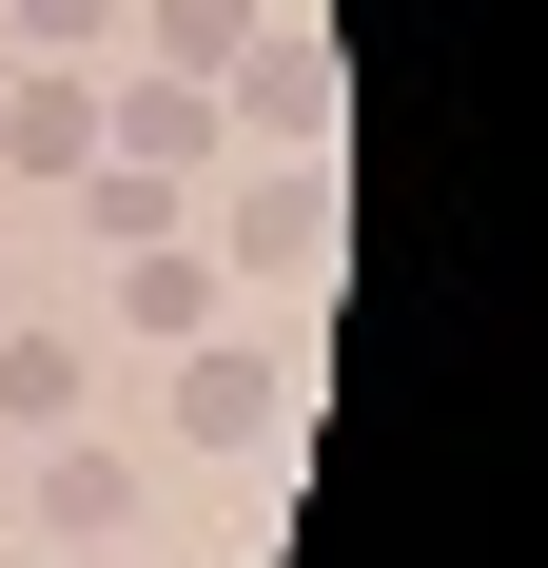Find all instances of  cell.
Here are the masks:
<instances>
[{
    "mask_svg": "<svg viewBox=\"0 0 548 568\" xmlns=\"http://www.w3.org/2000/svg\"><path fill=\"white\" fill-rule=\"evenodd\" d=\"M138 490H158V470L118 452V432H59V452H40V529H79V549H99V529H138Z\"/></svg>",
    "mask_w": 548,
    "mask_h": 568,
    "instance_id": "1",
    "label": "cell"
},
{
    "mask_svg": "<svg viewBox=\"0 0 548 568\" xmlns=\"http://www.w3.org/2000/svg\"><path fill=\"white\" fill-rule=\"evenodd\" d=\"M118 20H138V0H20V40H40V59H99Z\"/></svg>",
    "mask_w": 548,
    "mask_h": 568,
    "instance_id": "8",
    "label": "cell"
},
{
    "mask_svg": "<svg viewBox=\"0 0 548 568\" xmlns=\"http://www.w3.org/2000/svg\"><path fill=\"white\" fill-rule=\"evenodd\" d=\"M255 412H274V373H255V353H196V373H176V432H196V452H235Z\"/></svg>",
    "mask_w": 548,
    "mask_h": 568,
    "instance_id": "3",
    "label": "cell"
},
{
    "mask_svg": "<svg viewBox=\"0 0 548 568\" xmlns=\"http://www.w3.org/2000/svg\"><path fill=\"white\" fill-rule=\"evenodd\" d=\"M235 79H255V118H274V138H314V118H333V59H314V40H255Z\"/></svg>",
    "mask_w": 548,
    "mask_h": 568,
    "instance_id": "5",
    "label": "cell"
},
{
    "mask_svg": "<svg viewBox=\"0 0 548 568\" xmlns=\"http://www.w3.org/2000/svg\"><path fill=\"white\" fill-rule=\"evenodd\" d=\"M138 20H158L176 79H235V59H255V0H138Z\"/></svg>",
    "mask_w": 548,
    "mask_h": 568,
    "instance_id": "4",
    "label": "cell"
},
{
    "mask_svg": "<svg viewBox=\"0 0 548 568\" xmlns=\"http://www.w3.org/2000/svg\"><path fill=\"white\" fill-rule=\"evenodd\" d=\"M0 294H20V275H0Z\"/></svg>",
    "mask_w": 548,
    "mask_h": 568,
    "instance_id": "9",
    "label": "cell"
},
{
    "mask_svg": "<svg viewBox=\"0 0 548 568\" xmlns=\"http://www.w3.org/2000/svg\"><path fill=\"white\" fill-rule=\"evenodd\" d=\"M0 412L59 432V412H79V353H59V334H0Z\"/></svg>",
    "mask_w": 548,
    "mask_h": 568,
    "instance_id": "6",
    "label": "cell"
},
{
    "mask_svg": "<svg viewBox=\"0 0 548 568\" xmlns=\"http://www.w3.org/2000/svg\"><path fill=\"white\" fill-rule=\"evenodd\" d=\"M0 158L20 176H99V99H79V79H20V99H0Z\"/></svg>",
    "mask_w": 548,
    "mask_h": 568,
    "instance_id": "2",
    "label": "cell"
},
{
    "mask_svg": "<svg viewBox=\"0 0 548 568\" xmlns=\"http://www.w3.org/2000/svg\"><path fill=\"white\" fill-rule=\"evenodd\" d=\"M118 314H138V334H196V314H216V275H196V255H138V275H118Z\"/></svg>",
    "mask_w": 548,
    "mask_h": 568,
    "instance_id": "7",
    "label": "cell"
}]
</instances>
